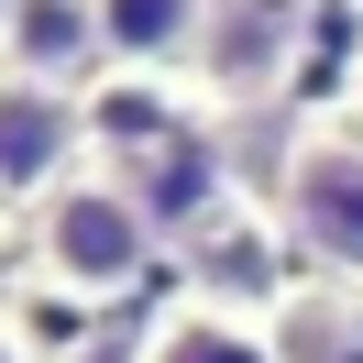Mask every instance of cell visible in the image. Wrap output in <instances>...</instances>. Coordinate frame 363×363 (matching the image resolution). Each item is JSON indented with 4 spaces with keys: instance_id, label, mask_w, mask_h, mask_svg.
I'll use <instances>...</instances> for the list:
<instances>
[{
    "instance_id": "cell-1",
    "label": "cell",
    "mask_w": 363,
    "mask_h": 363,
    "mask_svg": "<svg viewBox=\"0 0 363 363\" xmlns=\"http://www.w3.org/2000/svg\"><path fill=\"white\" fill-rule=\"evenodd\" d=\"M155 253H165V220H155V199L121 187V177H67L33 209V275H45L55 297H77V308L133 297L143 275H155Z\"/></svg>"
},
{
    "instance_id": "cell-2",
    "label": "cell",
    "mask_w": 363,
    "mask_h": 363,
    "mask_svg": "<svg viewBox=\"0 0 363 363\" xmlns=\"http://www.w3.org/2000/svg\"><path fill=\"white\" fill-rule=\"evenodd\" d=\"M275 209H286V242L308 253L319 275L363 286V121L297 133L286 143V177H275Z\"/></svg>"
},
{
    "instance_id": "cell-3",
    "label": "cell",
    "mask_w": 363,
    "mask_h": 363,
    "mask_svg": "<svg viewBox=\"0 0 363 363\" xmlns=\"http://www.w3.org/2000/svg\"><path fill=\"white\" fill-rule=\"evenodd\" d=\"M67 177H89V165H77V99L0 77V199H33V209H45Z\"/></svg>"
},
{
    "instance_id": "cell-4",
    "label": "cell",
    "mask_w": 363,
    "mask_h": 363,
    "mask_svg": "<svg viewBox=\"0 0 363 363\" xmlns=\"http://www.w3.org/2000/svg\"><path fill=\"white\" fill-rule=\"evenodd\" d=\"M220 0H99V67L121 77H187L209 67Z\"/></svg>"
},
{
    "instance_id": "cell-5",
    "label": "cell",
    "mask_w": 363,
    "mask_h": 363,
    "mask_svg": "<svg viewBox=\"0 0 363 363\" xmlns=\"http://www.w3.org/2000/svg\"><path fill=\"white\" fill-rule=\"evenodd\" d=\"M133 363H286L275 352V330L242 308V297H165L155 308V330H143V352Z\"/></svg>"
},
{
    "instance_id": "cell-6",
    "label": "cell",
    "mask_w": 363,
    "mask_h": 363,
    "mask_svg": "<svg viewBox=\"0 0 363 363\" xmlns=\"http://www.w3.org/2000/svg\"><path fill=\"white\" fill-rule=\"evenodd\" d=\"M99 67V0H23L0 33V77L23 89H77Z\"/></svg>"
},
{
    "instance_id": "cell-7",
    "label": "cell",
    "mask_w": 363,
    "mask_h": 363,
    "mask_svg": "<svg viewBox=\"0 0 363 363\" xmlns=\"http://www.w3.org/2000/svg\"><path fill=\"white\" fill-rule=\"evenodd\" d=\"M352 121H363V55H352Z\"/></svg>"
},
{
    "instance_id": "cell-8",
    "label": "cell",
    "mask_w": 363,
    "mask_h": 363,
    "mask_svg": "<svg viewBox=\"0 0 363 363\" xmlns=\"http://www.w3.org/2000/svg\"><path fill=\"white\" fill-rule=\"evenodd\" d=\"M0 363H23V341H11V330H0Z\"/></svg>"
},
{
    "instance_id": "cell-9",
    "label": "cell",
    "mask_w": 363,
    "mask_h": 363,
    "mask_svg": "<svg viewBox=\"0 0 363 363\" xmlns=\"http://www.w3.org/2000/svg\"><path fill=\"white\" fill-rule=\"evenodd\" d=\"M11 11H23V0H0V33H11Z\"/></svg>"
}]
</instances>
